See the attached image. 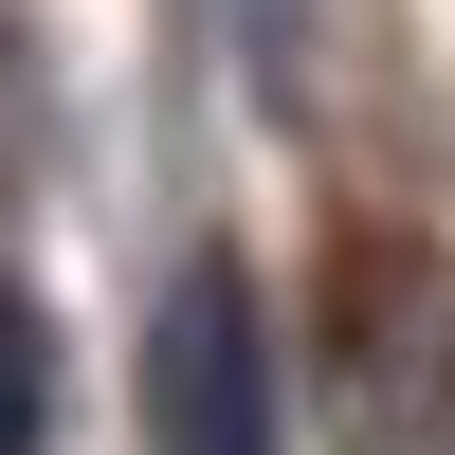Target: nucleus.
I'll list each match as a JSON object with an SVG mask.
<instances>
[{"label": "nucleus", "mask_w": 455, "mask_h": 455, "mask_svg": "<svg viewBox=\"0 0 455 455\" xmlns=\"http://www.w3.org/2000/svg\"><path fill=\"white\" fill-rule=\"evenodd\" d=\"M146 455H274V328L237 255H201L146 328Z\"/></svg>", "instance_id": "nucleus-1"}, {"label": "nucleus", "mask_w": 455, "mask_h": 455, "mask_svg": "<svg viewBox=\"0 0 455 455\" xmlns=\"http://www.w3.org/2000/svg\"><path fill=\"white\" fill-rule=\"evenodd\" d=\"M0 455H36V310L0 291Z\"/></svg>", "instance_id": "nucleus-2"}]
</instances>
